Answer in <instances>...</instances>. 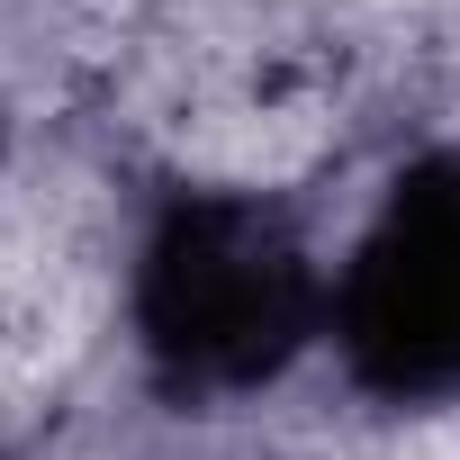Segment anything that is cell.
Here are the masks:
<instances>
[{"label":"cell","mask_w":460,"mask_h":460,"mask_svg":"<svg viewBox=\"0 0 460 460\" xmlns=\"http://www.w3.org/2000/svg\"><path fill=\"white\" fill-rule=\"evenodd\" d=\"M352 370L388 397L460 388V163H424L361 226L334 271V316Z\"/></svg>","instance_id":"obj_2"},{"label":"cell","mask_w":460,"mask_h":460,"mask_svg":"<svg viewBox=\"0 0 460 460\" xmlns=\"http://www.w3.org/2000/svg\"><path fill=\"white\" fill-rule=\"evenodd\" d=\"M334 316V280L262 190H190L145 235L136 325L181 388H253Z\"/></svg>","instance_id":"obj_1"}]
</instances>
